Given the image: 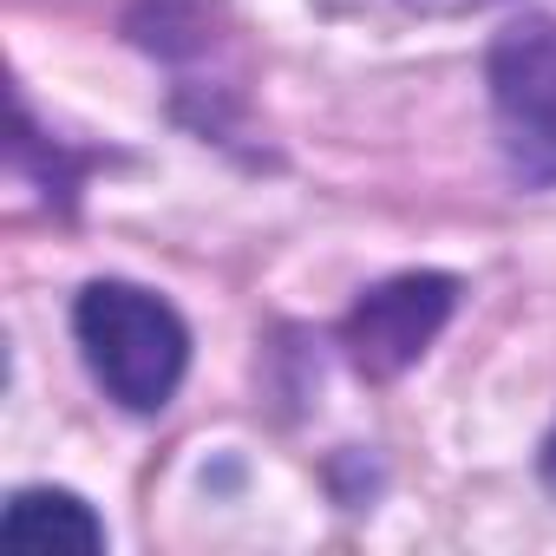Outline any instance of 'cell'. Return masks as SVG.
<instances>
[{"instance_id":"cell-1","label":"cell","mask_w":556,"mask_h":556,"mask_svg":"<svg viewBox=\"0 0 556 556\" xmlns=\"http://www.w3.org/2000/svg\"><path fill=\"white\" fill-rule=\"evenodd\" d=\"M73 334L92 380L125 413H164L190 367V328L138 282H86V295L73 302Z\"/></svg>"},{"instance_id":"cell-2","label":"cell","mask_w":556,"mask_h":556,"mask_svg":"<svg viewBox=\"0 0 556 556\" xmlns=\"http://www.w3.org/2000/svg\"><path fill=\"white\" fill-rule=\"evenodd\" d=\"M491 112L517 177L556 184V21H517L491 47Z\"/></svg>"},{"instance_id":"cell-3","label":"cell","mask_w":556,"mask_h":556,"mask_svg":"<svg viewBox=\"0 0 556 556\" xmlns=\"http://www.w3.org/2000/svg\"><path fill=\"white\" fill-rule=\"evenodd\" d=\"M452 302H458L452 275H432V268L393 275V282H380L354 302V315L341 321V348L367 380H400L439 341V328L452 321Z\"/></svg>"},{"instance_id":"cell-4","label":"cell","mask_w":556,"mask_h":556,"mask_svg":"<svg viewBox=\"0 0 556 556\" xmlns=\"http://www.w3.org/2000/svg\"><path fill=\"white\" fill-rule=\"evenodd\" d=\"M8 549L47 556V549H105V523L73 491H21L8 504Z\"/></svg>"},{"instance_id":"cell-5","label":"cell","mask_w":556,"mask_h":556,"mask_svg":"<svg viewBox=\"0 0 556 556\" xmlns=\"http://www.w3.org/2000/svg\"><path fill=\"white\" fill-rule=\"evenodd\" d=\"M413 14H465V8H484V0H406Z\"/></svg>"},{"instance_id":"cell-6","label":"cell","mask_w":556,"mask_h":556,"mask_svg":"<svg viewBox=\"0 0 556 556\" xmlns=\"http://www.w3.org/2000/svg\"><path fill=\"white\" fill-rule=\"evenodd\" d=\"M543 484H549V491H556V432H549V439H543Z\"/></svg>"}]
</instances>
